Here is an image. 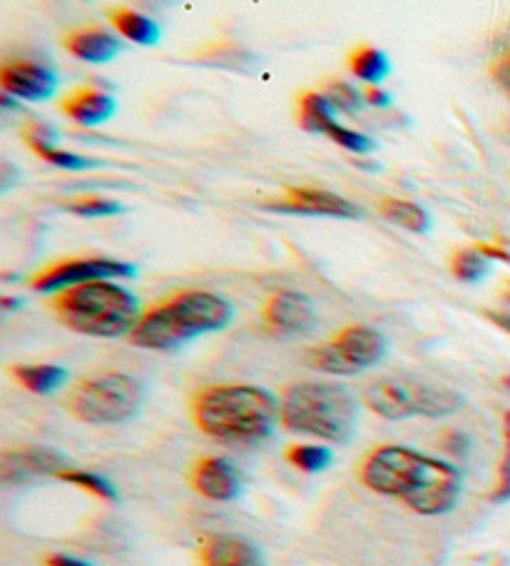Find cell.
Segmentation results:
<instances>
[{
    "instance_id": "11",
    "label": "cell",
    "mask_w": 510,
    "mask_h": 566,
    "mask_svg": "<svg viewBox=\"0 0 510 566\" xmlns=\"http://www.w3.org/2000/svg\"><path fill=\"white\" fill-rule=\"evenodd\" d=\"M264 325L279 335H307L317 325V312L311 300L301 292L279 290L264 305Z\"/></svg>"
},
{
    "instance_id": "26",
    "label": "cell",
    "mask_w": 510,
    "mask_h": 566,
    "mask_svg": "<svg viewBox=\"0 0 510 566\" xmlns=\"http://www.w3.org/2000/svg\"><path fill=\"white\" fill-rule=\"evenodd\" d=\"M57 480H63V482H67V484L81 486V490L91 492V494H95V496H100V500H105V502H115V500H117L115 486H113L110 482H107V480H103V476L93 474V472H83V470H65V472L57 474Z\"/></svg>"
},
{
    "instance_id": "1",
    "label": "cell",
    "mask_w": 510,
    "mask_h": 566,
    "mask_svg": "<svg viewBox=\"0 0 510 566\" xmlns=\"http://www.w3.org/2000/svg\"><path fill=\"white\" fill-rule=\"evenodd\" d=\"M361 482L426 516L450 512L460 496V474L454 464L396 444L379 447L366 457Z\"/></svg>"
},
{
    "instance_id": "35",
    "label": "cell",
    "mask_w": 510,
    "mask_h": 566,
    "mask_svg": "<svg viewBox=\"0 0 510 566\" xmlns=\"http://www.w3.org/2000/svg\"><path fill=\"white\" fill-rule=\"evenodd\" d=\"M47 566H91V564L71 559V556H51V559H47Z\"/></svg>"
},
{
    "instance_id": "29",
    "label": "cell",
    "mask_w": 510,
    "mask_h": 566,
    "mask_svg": "<svg viewBox=\"0 0 510 566\" xmlns=\"http://www.w3.org/2000/svg\"><path fill=\"white\" fill-rule=\"evenodd\" d=\"M327 135H329L333 143H339L341 148L351 150V153H371V150H374V140L366 138L364 133L349 130V128H344V125H339V123L333 125V128Z\"/></svg>"
},
{
    "instance_id": "13",
    "label": "cell",
    "mask_w": 510,
    "mask_h": 566,
    "mask_svg": "<svg viewBox=\"0 0 510 566\" xmlns=\"http://www.w3.org/2000/svg\"><path fill=\"white\" fill-rule=\"evenodd\" d=\"M65 457L45 447H21L8 449L0 460V476L6 484H18L31 480V476L43 474H61L65 472Z\"/></svg>"
},
{
    "instance_id": "25",
    "label": "cell",
    "mask_w": 510,
    "mask_h": 566,
    "mask_svg": "<svg viewBox=\"0 0 510 566\" xmlns=\"http://www.w3.org/2000/svg\"><path fill=\"white\" fill-rule=\"evenodd\" d=\"M287 457L294 467H299L301 472H309V474L323 472L333 460L331 449L319 447V444H297L289 449Z\"/></svg>"
},
{
    "instance_id": "9",
    "label": "cell",
    "mask_w": 510,
    "mask_h": 566,
    "mask_svg": "<svg viewBox=\"0 0 510 566\" xmlns=\"http://www.w3.org/2000/svg\"><path fill=\"white\" fill-rule=\"evenodd\" d=\"M113 277H135V265L105 258L67 260L61 262V265L43 270L41 275L31 280V285L41 292H63L77 285H91V282H103Z\"/></svg>"
},
{
    "instance_id": "34",
    "label": "cell",
    "mask_w": 510,
    "mask_h": 566,
    "mask_svg": "<svg viewBox=\"0 0 510 566\" xmlns=\"http://www.w3.org/2000/svg\"><path fill=\"white\" fill-rule=\"evenodd\" d=\"M446 447L450 449V452H460V454H464L466 452V447H468V439L464 437V434H450L448 437V442H446Z\"/></svg>"
},
{
    "instance_id": "36",
    "label": "cell",
    "mask_w": 510,
    "mask_h": 566,
    "mask_svg": "<svg viewBox=\"0 0 510 566\" xmlns=\"http://www.w3.org/2000/svg\"><path fill=\"white\" fill-rule=\"evenodd\" d=\"M0 307L11 312V310H15V307H21V300H15V297H3V300H0Z\"/></svg>"
},
{
    "instance_id": "27",
    "label": "cell",
    "mask_w": 510,
    "mask_h": 566,
    "mask_svg": "<svg viewBox=\"0 0 510 566\" xmlns=\"http://www.w3.org/2000/svg\"><path fill=\"white\" fill-rule=\"evenodd\" d=\"M327 101L333 105V111L339 113H357L361 105H364V95H361L354 85L333 81L327 85Z\"/></svg>"
},
{
    "instance_id": "5",
    "label": "cell",
    "mask_w": 510,
    "mask_h": 566,
    "mask_svg": "<svg viewBox=\"0 0 510 566\" xmlns=\"http://www.w3.org/2000/svg\"><path fill=\"white\" fill-rule=\"evenodd\" d=\"M279 419L289 432L344 444L354 437L359 407L344 387L331 382H301L287 387Z\"/></svg>"
},
{
    "instance_id": "8",
    "label": "cell",
    "mask_w": 510,
    "mask_h": 566,
    "mask_svg": "<svg viewBox=\"0 0 510 566\" xmlns=\"http://www.w3.org/2000/svg\"><path fill=\"white\" fill-rule=\"evenodd\" d=\"M389 353L386 337L379 329L354 325L341 329L329 343L314 347L309 365L327 375H359L369 367H376Z\"/></svg>"
},
{
    "instance_id": "10",
    "label": "cell",
    "mask_w": 510,
    "mask_h": 566,
    "mask_svg": "<svg viewBox=\"0 0 510 566\" xmlns=\"http://www.w3.org/2000/svg\"><path fill=\"white\" fill-rule=\"evenodd\" d=\"M264 210L272 212H289V214H314V218H359V208L349 200L339 198L329 190L317 188H287V192L277 200L262 205Z\"/></svg>"
},
{
    "instance_id": "15",
    "label": "cell",
    "mask_w": 510,
    "mask_h": 566,
    "mask_svg": "<svg viewBox=\"0 0 510 566\" xmlns=\"http://www.w3.org/2000/svg\"><path fill=\"white\" fill-rule=\"evenodd\" d=\"M202 566H264L252 542L234 534H214L202 542Z\"/></svg>"
},
{
    "instance_id": "31",
    "label": "cell",
    "mask_w": 510,
    "mask_h": 566,
    "mask_svg": "<svg viewBox=\"0 0 510 566\" xmlns=\"http://www.w3.org/2000/svg\"><path fill=\"white\" fill-rule=\"evenodd\" d=\"M493 81L503 87V93L510 97V51L500 55L493 63Z\"/></svg>"
},
{
    "instance_id": "12",
    "label": "cell",
    "mask_w": 510,
    "mask_h": 566,
    "mask_svg": "<svg viewBox=\"0 0 510 566\" xmlns=\"http://www.w3.org/2000/svg\"><path fill=\"white\" fill-rule=\"evenodd\" d=\"M0 85L3 93L23 101H47L57 91V77L45 65L31 61H11L0 67Z\"/></svg>"
},
{
    "instance_id": "2",
    "label": "cell",
    "mask_w": 510,
    "mask_h": 566,
    "mask_svg": "<svg viewBox=\"0 0 510 566\" xmlns=\"http://www.w3.org/2000/svg\"><path fill=\"white\" fill-rule=\"evenodd\" d=\"M192 417L204 434L227 444H257L274 432L281 405L254 385L208 387L194 397Z\"/></svg>"
},
{
    "instance_id": "23",
    "label": "cell",
    "mask_w": 510,
    "mask_h": 566,
    "mask_svg": "<svg viewBox=\"0 0 510 566\" xmlns=\"http://www.w3.org/2000/svg\"><path fill=\"white\" fill-rule=\"evenodd\" d=\"M349 67L351 73H354L359 81L371 83V85H379L391 71V63L384 51H379V48H357L354 53L349 57Z\"/></svg>"
},
{
    "instance_id": "30",
    "label": "cell",
    "mask_w": 510,
    "mask_h": 566,
    "mask_svg": "<svg viewBox=\"0 0 510 566\" xmlns=\"http://www.w3.org/2000/svg\"><path fill=\"white\" fill-rule=\"evenodd\" d=\"M503 432H506V457H503V464H500V476L493 492V502L510 500V412H506L503 417Z\"/></svg>"
},
{
    "instance_id": "37",
    "label": "cell",
    "mask_w": 510,
    "mask_h": 566,
    "mask_svg": "<svg viewBox=\"0 0 510 566\" xmlns=\"http://www.w3.org/2000/svg\"><path fill=\"white\" fill-rule=\"evenodd\" d=\"M503 387H506L508 392H510V375H508V377H503Z\"/></svg>"
},
{
    "instance_id": "21",
    "label": "cell",
    "mask_w": 510,
    "mask_h": 566,
    "mask_svg": "<svg viewBox=\"0 0 510 566\" xmlns=\"http://www.w3.org/2000/svg\"><path fill=\"white\" fill-rule=\"evenodd\" d=\"M379 210L391 224H399V228H404L408 232H428V228H431L428 212L416 202L386 198V200H381Z\"/></svg>"
},
{
    "instance_id": "14",
    "label": "cell",
    "mask_w": 510,
    "mask_h": 566,
    "mask_svg": "<svg viewBox=\"0 0 510 566\" xmlns=\"http://www.w3.org/2000/svg\"><path fill=\"white\" fill-rule=\"evenodd\" d=\"M192 486L212 502H232L240 496V474L227 460L208 457L192 470Z\"/></svg>"
},
{
    "instance_id": "32",
    "label": "cell",
    "mask_w": 510,
    "mask_h": 566,
    "mask_svg": "<svg viewBox=\"0 0 510 566\" xmlns=\"http://www.w3.org/2000/svg\"><path fill=\"white\" fill-rule=\"evenodd\" d=\"M364 101L369 105H374V107H389L391 105V95L386 91H379V87H369L366 95H364Z\"/></svg>"
},
{
    "instance_id": "28",
    "label": "cell",
    "mask_w": 510,
    "mask_h": 566,
    "mask_svg": "<svg viewBox=\"0 0 510 566\" xmlns=\"http://www.w3.org/2000/svg\"><path fill=\"white\" fill-rule=\"evenodd\" d=\"M67 212L81 214V218H107V214H120L125 208L115 200H103V198H83L75 202L65 205Z\"/></svg>"
},
{
    "instance_id": "17",
    "label": "cell",
    "mask_w": 510,
    "mask_h": 566,
    "mask_svg": "<svg viewBox=\"0 0 510 566\" xmlns=\"http://www.w3.org/2000/svg\"><path fill=\"white\" fill-rule=\"evenodd\" d=\"M61 111L75 123L93 128V125H100L113 118L115 101L107 93L95 91V87H77V91L63 97Z\"/></svg>"
},
{
    "instance_id": "33",
    "label": "cell",
    "mask_w": 510,
    "mask_h": 566,
    "mask_svg": "<svg viewBox=\"0 0 510 566\" xmlns=\"http://www.w3.org/2000/svg\"><path fill=\"white\" fill-rule=\"evenodd\" d=\"M478 250L484 252V255L488 260H503V262H510V252L503 250V248H493V245H478Z\"/></svg>"
},
{
    "instance_id": "16",
    "label": "cell",
    "mask_w": 510,
    "mask_h": 566,
    "mask_svg": "<svg viewBox=\"0 0 510 566\" xmlns=\"http://www.w3.org/2000/svg\"><path fill=\"white\" fill-rule=\"evenodd\" d=\"M65 51L81 57L85 63H110L123 53L120 38L100 31V28H83V31H73L63 38Z\"/></svg>"
},
{
    "instance_id": "3",
    "label": "cell",
    "mask_w": 510,
    "mask_h": 566,
    "mask_svg": "<svg viewBox=\"0 0 510 566\" xmlns=\"http://www.w3.org/2000/svg\"><path fill=\"white\" fill-rule=\"evenodd\" d=\"M234 310L224 297L204 290H184L147 310L132 329L130 343L142 349H178L194 337L220 332L232 322Z\"/></svg>"
},
{
    "instance_id": "22",
    "label": "cell",
    "mask_w": 510,
    "mask_h": 566,
    "mask_svg": "<svg viewBox=\"0 0 510 566\" xmlns=\"http://www.w3.org/2000/svg\"><path fill=\"white\" fill-rule=\"evenodd\" d=\"M337 111L321 93H304L299 105V123L304 130L309 133H323L327 135L333 125H337Z\"/></svg>"
},
{
    "instance_id": "19",
    "label": "cell",
    "mask_w": 510,
    "mask_h": 566,
    "mask_svg": "<svg viewBox=\"0 0 510 566\" xmlns=\"http://www.w3.org/2000/svg\"><path fill=\"white\" fill-rule=\"evenodd\" d=\"M110 23L115 25L117 33L125 35L127 41H132L137 45H155L162 35L160 25H157L152 18L135 13L130 8H115L110 13Z\"/></svg>"
},
{
    "instance_id": "6",
    "label": "cell",
    "mask_w": 510,
    "mask_h": 566,
    "mask_svg": "<svg viewBox=\"0 0 510 566\" xmlns=\"http://www.w3.org/2000/svg\"><path fill=\"white\" fill-rule=\"evenodd\" d=\"M364 402L379 417L408 419L448 417L464 407V397L454 392V389L421 382V379L386 377L366 389Z\"/></svg>"
},
{
    "instance_id": "20",
    "label": "cell",
    "mask_w": 510,
    "mask_h": 566,
    "mask_svg": "<svg viewBox=\"0 0 510 566\" xmlns=\"http://www.w3.org/2000/svg\"><path fill=\"white\" fill-rule=\"evenodd\" d=\"M13 377L35 395H51L65 385L67 373L55 365H18L13 367Z\"/></svg>"
},
{
    "instance_id": "4",
    "label": "cell",
    "mask_w": 510,
    "mask_h": 566,
    "mask_svg": "<svg viewBox=\"0 0 510 566\" xmlns=\"http://www.w3.org/2000/svg\"><path fill=\"white\" fill-rule=\"evenodd\" d=\"M53 310L65 327L91 337L132 335L142 319L140 302L132 292L110 280L57 292Z\"/></svg>"
},
{
    "instance_id": "18",
    "label": "cell",
    "mask_w": 510,
    "mask_h": 566,
    "mask_svg": "<svg viewBox=\"0 0 510 566\" xmlns=\"http://www.w3.org/2000/svg\"><path fill=\"white\" fill-rule=\"evenodd\" d=\"M23 140L28 143V148H31L35 155H41L45 163H51L61 170H85V168H95L97 165L95 160L83 158V155L55 148V143H53L55 135L51 128H45V125H31V128H25Z\"/></svg>"
},
{
    "instance_id": "7",
    "label": "cell",
    "mask_w": 510,
    "mask_h": 566,
    "mask_svg": "<svg viewBox=\"0 0 510 566\" xmlns=\"http://www.w3.org/2000/svg\"><path fill=\"white\" fill-rule=\"evenodd\" d=\"M145 389L130 375H97L85 379L71 395V412L87 424H120L140 412Z\"/></svg>"
},
{
    "instance_id": "24",
    "label": "cell",
    "mask_w": 510,
    "mask_h": 566,
    "mask_svg": "<svg viewBox=\"0 0 510 566\" xmlns=\"http://www.w3.org/2000/svg\"><path fill=\"white\" fill-rule=\"evenodd\" d=\"M450 270H454L456 280L466 282V285H474V282H480L488 275L490 260L478 248H464L456 252L454 260H450Z\"/></svg>"
}]
</instances>
